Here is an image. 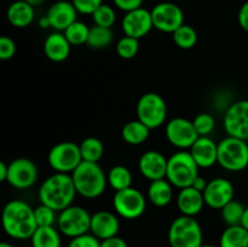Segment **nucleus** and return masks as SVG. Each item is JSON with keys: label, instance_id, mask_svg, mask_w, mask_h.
<instances>
[{"label": "nucleus", "instance_id": "nucleus-49", "mask_svg": "<svg viewBox=\"0 0 248 247\" xmlns=\"http://www.w3.org/2000/svg\"><path fill=\"white\" fill-rule=\"evenodd\" d=\"M0 247H14V246H12L11 244H9V242H1V244H0Z\"/></svg>", "mask_w": 248, "mask_h": 247}, {"label": "nucleus", "instance_id": "nucleus-25", "mask_svg": "<svg viewBox=\"0 0 248 247\" xmlns=\"http://www.w3.org/2000/svg\"><path fill=\"white\" fill-rule=\"evenodd\" d=\"M150 135V128L145 126L142 121L132 120L124 125L121 130V137L127 144L140 145L148 139Z\"/></svg>", "mask_w": 248, "mask_h": 247}, {"label": "nucleus", "instance_id": "nucleus-44", "mask_svg": "<svg viewBox=\"0 0 248 247\" xmlns=\"http://www.w3.org/2000/svg\"><path fill=\"white\" fill-rule=\"evenodd\" d=\"M207 183H208V182L206 181L203 177L198 176V177H196L195 181H194V183L191 184V186H193L194 189H196V190L203 193V191H205V189H206V186H207Z\"/></svg>", "mask_w": 248, "mask_h": 247}, {"label": "nucleus", "instance_id": "nucleus-8", "mask_svg": "<svg viewBox=\"0 0 248 247\" xmlns=\"http://www.w3.org/2000/svg\"><path fill=\"white\" fill-rule=\"evenodd\" d=\"M51 169L60 173H69L82 162L79 144L74 142H61L51 148L47 155Z\"/></svg>", "mask_w": 248, "mask_h": 247}, {"label": "nucleus", "instance_id": "nucleus-24", "mask_svg": "<svg viewBox=\"0 0 248 247\" xmlns=\"http://www.w3.org/2000/svg\"><path fill=\"white\" fill-rule=\"evenodd\" d=\"M166 178L156 179L150 182L148 188V199L150 202L157 207H165L170 205L173 199V188Z\"/></svg>", "mask_w": 248, "mask_h": 247}, {"label": "nucleus", "instance_id": "nucleus-42", "mask_svg": "<svg viewBox=\"0 0 248 247\" xmlns=\"http://www.w3.org/2000/svg\"><path fill=\"white\" fill-rule=\"evenodd\" d=\"M237 22H239L240 27L248 33V0L245 1L242 6L240 7L239 15H237Z\"/></svg>", "mask_w": 248, "mask_h": 247}, {"label": "nucleus", "instance_id": "nucleus-32", "mask_svg": "<svg viewBox=\"0 0 248 247\" xmlns=\"http://www.w3.org/2000/svg\"><path fill=\"white\" fill-rule=\"evenodd\" d=\"M63 34L65 35V38L68 39V41L70 43V45H84L87 43V39H89L90 34V28L87 27V24H85L81 21H75L74 23L70 24Z\"/></svg>", "mask_w": 248, "mask_h": 247}, {"label": "nucleus", "instance_id": "nucleus-39", "mask_svg": "<svg viewBox=\"0 0 248 247\" xmlns=\"http://www.w3.org/2000/svg\"><path fill=\"white\" fill-rule=\"evenodd\" d=\"M72 2L79 14L92 15L103 4V0H72Z\"/></svg>", "mask_w": 248, "mask_h": 247}, {"label": "nucleus", "instance_id": "nucleus-14", "mask_svg": "<svg viewBox=\"0 0 248 247\" xmlns=\"http://www.w3.org/2000/svg\"><path fill=\"white\" fill-rule=\"evenodd\" d=\"M38 181V167L31 160L18 157L9 164L7 183L16 189L31 188Z\"/></svg>", "mask_w": 248, "mask_h": 247}, {"label": "nucleus", "instance_id": "nucleus-38", "mask_svg": "<svg viewBox=\"0 0 248 247\" xmlns=\"http://www.w3.org/2000/svg\"><path fill=\"white\" fill-rule=\"evenodd\" d=\"M68 247H101V241L93 234L80 235L70 240Z\"/></svg>", "mask_w": 248, "mask_h": 247}, {"label": "nucleus", "instance_id": "nucleus-5", "mask_svg": "<svg viewBox=\"0 0 248 247\" xmlns=\"http://www.w3.org/2000/svg\"><path fill=\"white\" fill-rule=\"evenodd\" d=\"M202 241V229L194 217L182 215L172 222L169 229L171 247H201Z\"/></svg>", "mask_w": 248, "mask_h": 247}, {"label": "nucleus", "instance_id": "nucleus-4", "mask_svg": "<svg viewBox=\"0 0 248 247\" xmlns=\"http://www.w3.org/2000/svg\"><path fill=\"white\" fill-rule=\"evenodd\" d=\"M199 169L200 167L191 156L190 152L179 150L169 157L166 179L176 188L191 186L199 176Z\"/></svg>", "mask_w": 248, "mask_h": 247}, {"label": "nucleus", "instance_id": "nucleus-17", "mask_svg": "<svg viewBox=\"0 0 248 247\" xmlns=\"http://www.w3.org/2000/svg\"><path fill=\"white\" fill-rule=\"evenodd\" d=\"M167 161L169 159L165 157L162 153L157 150H148L140 157L138 170L140 174L150 182L166 178Z\"/></svg>", "mask_w": 248, "mask_h": 247}, {"label": "nucleus", "instance_id": "nucleus-48", "mask_svg": "<svg viewBox=\"0 0 248 247\" xmlns=\"http://www.w3.org/2000/svg\"><path fill=\"white\" fill-rule=\"evenodd\" d=\"M24 1H27L29 5H31V6L34 7V6H39V5L44 4L45 0H24Z\"/></svg>", "mask_w": 248, "mask_h": 247}, {"label": "nucleus", "instance_id": "nucleus-22", "mask_svg": "<svg viewBox=\"0 0 248 247\" xmlns=\"http://www.w3.org/2000/svg\"><path fill=\"white\" fill-rule=\"evenodd\" d=\"M70 43L65 38L64 34L60 31L51 33L44 43V52L45 56L52 62H63L70 55Z\"/></svg>", "mask_w": 248, "mask_h": 247}, {"label": "nucleus", "instance_id": "nucleus-33", "mask_svg": "<svg viewBox=\"0 0 248 247\" xmlns=\"http://www.w3.org/2000/svg\"><path fill=\"white\" fill-rule=\"evenodd\" d=\"M246 207L240 201L232 200L222 208V218L228 227L230 225H241L242 217Z\"/></svg>", "mask_w": 248, "mask_h": 247}, {"label": "nucleus", "instance_id": "nucleus-47", "mask_svg": "<svg viewBox=\"0 0 248 247\" xmlns=\"http://www.w3.org/2000/svg\"><path fill=\"white\" fill-rule=\"evenodd\" d=\"M241 225L245 228V229L248 230V207H246V210H245L244 217H242V220H241Z\"/></svg>", "mask_w": 248, "mask_h": 247}, {"label": "nucleus", "instance_id": "nucleus-46", "mask_svg": "<svg viewBox=\"0 0 248 247\" xmlns=\"http://www.w3.org/2000/svg\"><path fill=\"white\" fill-rule=\"evenodd\" d=\"M39 26L41 27L43 29H48L51 28V23H50V19H48L47 16H44L39 19Z\"/></svg>", "mask_w": 248, "mask_h": 247}, {"label": "nucleus", "instance_id": "nucleus-13", "mask_svg": "<svg viewBox=\"0 0 248 247\" xmlns=\"http://www.w3.org/2000/svg\"><path fill=\"white\" fill-rule=\"evenodd\" d=\"M165 135L173 147L190 149L200 136L194 127L193 121L184 118H174L166 124Z\"/></svg>", "mask_w": 248, "mask_h": 247}, {"label": "nucleus", "instance_id": "nucleus-37", "mask_svg": "<svg viewBox=\"0 0 248 247\" xmlns=\"http://www.w3.org/2000/svg\"><path fill=\"white\" fill-rule=\"evenodd\" d=\"M34 216L38 227H52L56 222V211L44 203L34 208Z\"/></svg>", "mask_w": 248, "mask_h": 247}, {"label": "nucleus", "instance_id": "nucleus-29", "mask_svg": "<svg viewBox=\"0 0 248 247\" xmlns=\"http://www.w3.org/2000/svg\"><path fill=\"white\" fill-rule=\"evenodd\" d=\"M114 39V34L111 28L106 27H99L94 24L90 28L89 39H87L86 45L93 50H102V48L108 47Z\"/></svg>", "mask_w": 248, "mask_h": 247}, {"label": "nucleus", "instance_id": "nucleus-12", "mask_svg": "<svg viewBox=\"0 0 248 247\" xmlns=\"http://www.w3.org/2000/svg\"><path fill=\"white\" fill-rule=\"evenodd\" d=\"M223 125L228 136L248 140V99L229 106L224 113Z\"/></svg>", "mask_w": 248, "mask_h": 247}, {"label": "nucleus", "instance_id": "nucleus-26", "mask_svg": "<svg viewBox=\"0 0 248 247\" xmlns=\"http://www.w3.org/2000/svg\"><path fill=\"white\" fill-rule=\"evenodd\" d=\"M219 247H248V230L242 225H230L220 235Z\"/></svg>", "mask_w": 248, "mask_h": 247}, {"label": "nucleus", "instance_id": "nucleus-9", "mask_svg": "<svg viewBox=\"0 0 248 247\" xmlns=\"http://www.w3.org/2000/svg\"><path fill=\"white\" fill-rule=\"evenodd\" d=\"M92 216L81 206H69L61 211L57 218L58 230L65 236L77 237L90 232Z\"/></svg>", "mask_w": 248, "mask_h": 247}, {"label": "nucleus", "instance_id": "nucleus-18", "mask_svg": "<svg viewBox=\"0 0 248 247\" xmlns=\"http://www.w3.org/2000/svg\"><path fill=\"white\" fill-rule=\"evenodd\" d=\"M78 14L79 12L72 1L60 0L51 5L46 16L50 19L51 28L55 29L56 31H64L70 24L78 21Z\"/></svg>", "mask_w": 248, "mask_h": 247}, {"label": "nucleus", "instance_id": "nucleus-15", "mask_svg": "<svg viewBox=\"0 0 248 247\" xmlns=\"http://www.w3.org/2000/svg\"><path fill=\"white\" fill-rule=\"evenodd\" d=\"M205 203L215 210H222L227 203L234 200L235 189L232 182L223 177L211 179L203 191Z\"/></svg>", "mask_w": 248, "mask_h": 247}, {"label": "nucleus", "instance_id": "nucleus-40", "mask_svg": "<svg viewBox=\"0 0 248 247\" xmlns=\"http://www.w3.org/2000/svg\"><path fill=\"white\" fill-rule=\"evenodd\" d=\"M16 53V44L9 36L0 38V60H11Z\"/></svg>", "mask_w": 248, "mask_h": 247}, {"label": "nucleus", "instance_id": "nucleus-31", "mask_svg": "<svg viewBox=\"0 0 248 247\" xmlns=\"http://www.w3.org/2000/svg\"><path fill=\"white\" fill-rule=\"evenodd\" d=\"M172 38H173L174 44L179 48H183V50L193 48L198 43V33H196V31L193 27L186 23L179 27L174 33H172Z\"/></svg>", "mask_w": 248, "mask_h": 247}, {"label": "nucleus", "instance_id": "nucleus-10", "mask_svg": "<svg viewBox=\"0 0 248 247\" xmlns=\"http://www.w3.org/2000/svg\"><path fill=\"white\" fill-rule=\"evenodd\" d=\"M113 207L120 217L125 219H137L144 213L147 201L142 191L130 188L115 191L113 198Z\"/></svg>", "mask_w": 248, "mask_h": 247}, {"label": "nucleus", "instance_id": "nucleus-41", "mask_svg": "<svg viewBox=\"0 0 248 247\" xmlns=\"http://www.w3.org/2000/svg\"><path fill=\"white\" fill-rule=\"evenodd\" d=\"M113 2L119 10L126 14V12L133 11V10L142 7L143 0H113Z\"/></svg>", "mask_w": 248, "mask_h": 247}, {"label": "nucleus", "instance_id": "nucleus-23", "mask_svg": "<svg viewBox=\"0 0 248 247\" xmlns=\"http://www.w3.org/2000/svg\"><path fill=\"white\" fill-rule=\"evenodd\" d=\"M7 21L16 28H26L33 23L35 12L34 7L24 0H17L9 6L6 11Z\"/></svg>", "mask_w": 248, "mask_h": 247}, {"label": "nucleus", "instance_id": "nucleus-3", "mask_svg": "<svg viewBox=\"0 0 248 247\" xmlns=\"http://www.w3.org/2000/svg\"><path fill=\"white\" fill-rule=\"evenodd\" d=\"M72 178L77 193L86 199L99 198L108 183V177L98 162L82 161L72 172Z\"/></svg>", "mask_w": 248, "mask_h": 247}, {"label": "nucleus", "instance_id": "nucleus-45", "mask_svg": "<svg viewBox=\"0 0 248 247\" xmlns=\"http://www.w3.org/2000/svg\"><path fill=\"white\" fill-rule=\"evenodd\" d=\"M7 174H9V165L4 161H0V182L7 181Z\"/></svg>", "mask_w": 248, "mask_h": 247}, {"label": "nucleus", "instance_id": "nucleus-21", "mask_svg": "<svg viewBox=\"0 0 248 247\" xmlns=\"http://www.w3.org/2000/svg\"><path fill=\"white\" fill-rule=\"evenodd\" d=\"M205 203L203 194L193 186L181 189L177 196V207L183 216L195 217L202 211Z\"/></svg>", "mask_w": 248, "mask_h": 247}, {"label": "nucleus", "instance_id": "nucleus-7", "mask_svg": "<svg viewBox=\"0 0 248 247\" xmlns=\"http://www.w3.org/2000/svg\"><path fill=\"white\" fill-rule=\"evenodd\" d=\"M136 111L138 120L142 121L150 130H154L164 125L166 121L167 104L160 94L148 92L138 99Z\"/></svg>", "mask_w": 248, "mask_h": 247}, {"label": "nucleus", "instance_id": "nucleus-43", "mask_svg": "<svg viewBox=\"0 0 248 247\" xmlns=\"http://www.w3.org/2000/svg\"><path fill=\"white\" fill-rule=\"evenodd\" d=\"M101 247H128V245L123 237H119L118 235H116V236L102 240Z\"/></svg>", "mask_w": 248, "mask_h": 247}, {"label": "nucleus", "instance_id": "nucleus-2", "mask_svg": "<svg viewBox=\"0 0 248 247\" xmlns=\"http://www.w3.org/2000/svg\"><path fill=\"white\" fill-rule=\"evenodd\" d=\"M77 194L72 174L56 172L41 183L38 196L41 203L61 212L72 206Z\"/></svg>", "mask_w": 248, "mask_h": 247}, {"label": "nucleus", "instance_id": "nucleus-28", "mask_svg": "<svg viewBox=\"0 0 248 247\" xmlns=\"http://www.w3.org/2000/svg\"><path fill=\"white\" fill-rule=\"evenodd\" d=\"M108 184L115 191L130 188L132 184V173L124 165H116L108 172Z\"/></svg>", "mask_w": 248, "mask_h": 247}, {"label": "nucleus", "instance_id": "nucleus-34", "mask_svg": "<svg viewBox=\"0 0 248 247\" xmlns=\"http://www.w3.org/2000/svg\"><path fill=\"white\" fill-rule=\"evenodd\" d=\"M94 24L99 27L111 28L116 22V12L110 5L102 4L93 14L91 15Z\"/></svg>", "mask_w": 248, "mask_h": 247}, {"label": "nucleus", "instance_id": "nucleus-6", "mask_svg": "<svg viewBox=\"0 0 248 247\" xmlns=\"http://www.w3.org/2000/svg\"><path fill=\"white\" fill-rule=\"evenodd\" d=\"M218 164L227 171L239 172L248 167V143L236 137H225L218 143Z\"/></svg>", "mask_w": 248, "mask_h": 247}, {"label": "nucleus", "instance_id": "nucleus-36", "mask_svg": "<svg viewBox=\"0 0 248 247\" xmlns=\"http://www.w3.org/2000/svg\"><path fill=\"white\" fill-rule=\"evenodd\" d=\"M194 127L200 137H208L216 127V120L212 114L201 113L194 118Z\"/></svg>", "mask_w": 248, "mask_h": 247}, {"label": "nucleus", "instance_id": "nucleus-30", "mask_svg": "<svg viewBox=\"0 0 248 247\" xmlns=\"http://www.w3.org/2000/svg\"><path fill=\"white\" fill-rule=\"evenodd\" d=\"M82 161L98 162L104 153V145L98 138L87 137L79 144Z\"/></svg>", "mask_w": 248, "mask_h": 247}, {"label": "nucleus", "instance_id": "nucleus-11", "mask_svg": "<svg viewBox=\"0 0 248 247\" xmlns=\"http://www.w3.org/2000/svg\"><path fill=\"white\" fill-rule=\"evenodd\" d=\"M150 12L154 28L164 33H174L184 24L183 10L174 2H159L150 10Z\"/></svg>", "mask_w": 248, "mask_h": 247}, {"label": "nucleus", "instance_id": "nucleus-19", "mask_svg": "<svg viewBox=\"0 0 248 247\" xmlns=\"http://www.w3.org/2000/svg\"><path fill=\"white\" fill-rule=\"evenodd\" d=\"M120 229V223L118 217L109 211H98L91 217V228L90 232L97 239L106 240L116 236Z\"/></svg>", "mask_w": 248, "mask_h": 247}, {"label": "nucleus", "instance_id": "nucleus-16", "mask_svg": "<svg viewBox=\"0 0 248 247\" xmlns=\"http://www.w3.org/2000/svg\"><path fill=\"white\" fill-rule=\"evenodd\" d=\"M121 28L125 35L136 39H142L154 28L152 12L147 9L140 7L133 11L126 12L121 21Z\"/></svg>", "mask_w": 248, "mask_h": 247}, {"label": "nucleus", "instance_id": "nucleus-50", "mask_svg": "<svg viewBox=\"0 0 248 247\" xmlns=\"http://www.w3.org/2000/svg\"><path fill=\"white\" fill-rule=\"evenodd\" d=\"M201 247H218V246H215V245H202Z\"/></svg>", "mask_w": 248, "mask_h": 247}, {"label": "nucleus", "instance_id": "nucleus-20", "mask_svg": "<svg viewBox=\"0 0 248 247\" xmlns=\"http://www.w3.org/2000/svg\"><path fill=\"white\" fill-rule=\"evenodd\" d=\"M189 152L200 169H210L218 164V144L210 137H199Z\"/></svg>", "mask_w": 248, "mask_h": 247}, {"label": "nucleus", "instance_id": "nucleus-35", "mask_svg": "<svg viewBox=\"0 0 248 247\" xmlns=\"http://www.w3.org/2000/svg\"><path fill=\"white\" fill-rule=\"evenodd\" d=\"M140 50V40L132 36H123L116 44V52L124 60H132Z\"/></svg>", "mask_w": 248, "mask_h": 247}, {"label": "nucleus", "instance_id": "nucleus-27", "mask_svg": "<svg viewBox=\"0 0 248 247\" xmlns=\"http://www.w3.org/2000/svg\"><path fill=\"white\" fill-rule=\"evenodd\" d=\"M33 247H61L60 230L55 227H38L33 236L31 237Z\"/></svg>", "mask_w": 248, "mask_h": 247}, {"label": "nucleus", "instance_id": "nucleus-1", "mask_svg": "<svg viewBox=\"0 0 248 247\" xmlns=\"http://www.w3.org/2000/svg\"><path fill=\"white\" fill-rule=\"evenodd\" d=\"M2 228L10 237L16 240L31 239L38 229L34 208L22 200H12L2 210Z\"/></svg>", "mask_w": 248, "mask_h": 247}]
</instances>
